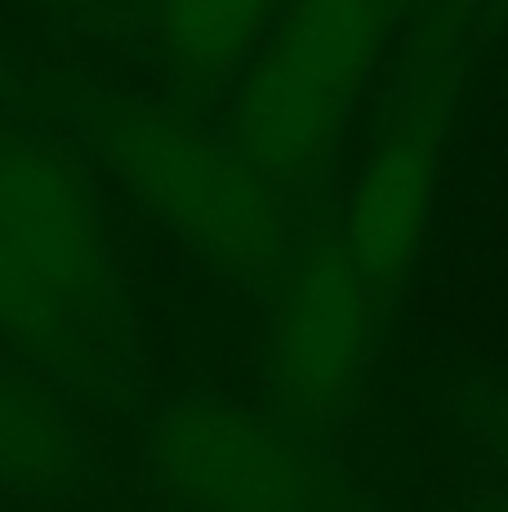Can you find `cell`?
<instances>
[{"instance_id":"6da1fadb","label":"cell","mask_w":508,"mask_h":512,"mask_svg":"<svg viewBox=\"0 0 508 512\" xmlns=\"http://www.w3.org/2000/svg\"><path fill=\"white\" fill-rule=\"evenodd\" d=\"M116 326V263L94 174L41 134H0V343L81 370Z\"/></svg>"},{"instance_id":"7a4b0ae2","label":"cell","mask_w":508,"mask_h":512,"mask_svg":"<svg viewBox=\"0 0 508 512\" xmlns=\"http://www.w3.org/2000/svg\"><path fill=\"white\" fill-rule=\"evenodd\" d=\"M103 174L197 263L232 281H277L299 245L281 179L223 130L161 98H107L85 116Z\"/></svg>"},{"instance_id":"3957f363","label":"cell","mask_w":508,"mask_h":512,"mask_svg":"<svg viewBox=\"0 0 508 512\" xmlns=\"http://www.w3.org/2000/svg\"><path fill=\"white\" fill-rule=\"evenodd\" d=\"M402 0H290L232 85L228 134L272 179L304 183L335 156Z\"/></svg>"},{"instance_id":"277c9868","label":"cell","mask_w":508,"mask_h":512,"mask_svg":"<svg viewBox=\"0 0 508 512\" xmlns=\"http://www.w3.org/2000/svg\"><path fill=\"white\" fill-rule=\"evenodd\" d=\"M152 477L174 504L223 512H317L348 499L339 464L308 432L228 397H179L148 441Z\"/></svg>"},{"instance_id":"5b68a950","label":"cell","mask_w":508,"mask_h":512,"mask_svg":"<svg viewBox=\"0 0 508 512\" xmlns=\"http://www.w3.org/2000/svg\"><path fill=\"white\" fill-rule=\"evenodd\" d=\"M384 294L348 259L335 232L308 236L277 272L268 317V392L281 419L317 432L353 406Z\"/></svg>"},{"instance_id":"8992f818","label":"cell","mask_w":508,"mask_h":512,"mask_svg":"<svg viewBox=\"0 0 508 512\" xmlns=\"http://www.w3.org/2000/svg\"><path fill=\"white\" fill-rule=\"evenodd\" d=\"M455 121V72L437 58L397 98L388 121L361 152L348 192L339 201L335 232L357 272L379 294L410 277L428 245L442 201L446 134Z\"/></svg>"},{"instance_id":"52a82bcc","label":"cell","mask_w":508,"mask_h":512,"mask_svg":"<svg viewBox=\"0 0 508 512\" xmlns=\"http://www.w3.org/2000/svg\"><path fill=\"white\" fill-rule=\"evenodd\" d=\"M277 14L281 0H148L143 41L165 81L219 90L241 76Z\"/></svg>"},{"instance_id":"ba28073f","label":"cell","mask_w":508,"mask_h":512,"mask_svg":"<svg viewBox=\"0 0 508 512\" xmlns=\"http://www.w3.org/2000/svg\"><path fill=\"white\" fill-rule=\"evenodd\" d=\"M85 481V441L32 361H0V490L72 495Z\"/></svg>"},{"instance_id":"9c48e42d","label":"cell","mask_w":508,"mask_h":512,"mask_svg":"<svg viewBox=\"0 0 508 512\" xmlns=\"http://www.w3.org/2000/svg\"><path fill=\"white\" fill-rule=\"evenodd\" d=\"M54 5H94V0H54Z\"/></svg>"},{"instance_id":"30bf717a","label":"cell","mask_w":508,"mask_h":512,"mask_svg":"<svg viewBox=\"0 0 508 512\" xmlns=\"http://www.w3.org/2000/svg\"><path fill=\"white\" fill-rule=\"evenodd\" d=\"M500 446H504V459H508V423H504V441H500Z\"/></svg>"}]
</instances>
